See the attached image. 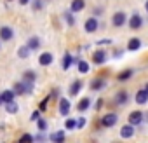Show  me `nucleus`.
Instances as JSON below:
<instances>
[{
  "instance_id": "32",
  "label": "nucleus",
  "mask_w": 148,
  "mask_h": 143,
  "mask_svg": "<svg viewBox=\"0 0 148 143\" xmlns=\"http://www.w3.org/2000/svg\"><path fill=\"white\" fill-rule=\"evenodd\" d=\"M37 122H38V129H40V131H45V127H47V122H45L44 119H38Z\"/></svg>"
},
{
  "instance_id": "10",
  "label": "nucleus",
  "mask_w": 148,
  "mask_h": 143,
  "mask_svg": "<svg viewBox=\"0 0 148 143\" xmlns=\"http://www.w3.org/2000/svg\"><path fill=\"white\" fill-rule=\"evenodd\" d=\"M138 105H145L146 101H148V91L146 89H141V91H138L136 93V100H134Z\"/></svg>"
},
{
  "instance_id": "28",
  "label": "nucleus",
  "mask_w": 148,
  "mask_h": 143,
  "mask_svg": "<svg viewBox=\"0 0 148 143\" xmlns=\"http://www.w3.org/2000/svg\"><path fill=\"white\" fill-rule=\"evenodd\" d=\"M64 19H66V23H68L70 26H73V25H75V19H73L71 12H64Z\"/></svg>"
},
{
  "instance_id": "30",
  "label": "nucleus",
  "mask_w": 148,
  "mask_h": 143,
  "mask_svg": "<svg viewBox=\"0 0 148 143\" xmlns=\"http://www.w3.org/2000/svg\"><path fill=\"white\" fill-rule=\"evenodd\" d=\"M44 7V0H33V9L35 11H40Z\"/></svg>"
},
{
  "instance_id": "6",
  "label": "nucleus",
  "mask_w": 148,
  "mask_h": 143,
  "mask_svg": "<svg viewBox=\"0 0 148 143\" xmlns=\"http://www.w3.org/2000/svg\"><path fill=\"white\" fill-rule=\"evenodd\" d=\"M105 61H106V52H105L103 49L94 51V54H92V63H96V65H103Z\"/></svg>"
},
{
  "instance_id": "20",
  "label": "nucleus",
  "mask_w": 148,
  "mask_h": 143,
  "mask_svg": "<svg viewBox=\"0 0 148 143\" xmlns=\"http://www.w3.org/2000/svg\"><path fill=\"white\" fill-rule=\"evenodd\" d=\"M51 141H54V143H63V141H64V131H58V133L51 134Z\"/></svg>"
},
{
  "instance_id": "15",
  "label": "nucleus",
  "mask_w": 148,
  "mask_h": 143,
  "mask_svg": "<svg viewBox=\"0 0 148 143\" xmlns=\"http://www.w3.org/2000/svg\"><path fill=\"white\" fill-rule=\"evenodd\" d=\"M82 86H84V84H82V80H75V82L71 84V87H70V94H71V96H77V94L80 93Z\"/></svg>"
},
{
  "instance_id": "21",
  "label": "nucleus",
  "mask_w": 148,
  "mask_h": 143,
  "mask_svg": "<svg viewBox=\"0 0 148 143\" xmlns=\"http://www.w3.org/2000/svg\"><path fill=\"white\" fill-rule=\"evenodd\" d=\"M14 96H16L14 91H4V93H2V100H4V103H11V101H14Z\"/></svg>"
},
{
  "instance_id": "39",
  "label": "nucleus",
  "mask_w": 148,
  "mask_h": 143,
  "mask_svg": "<svg viewBox=\"0 0 148 143\" xmlns=\"http://www.w3.org/2000/svg\"><path fill=\"white\" fill-rule=\"evenodd\" d=\"M4 103V100H2V94H0V105H2Z\"/></svg>"
},
{
  "instance_id": "11",
  "label": "nucleus",
  "mask_w": 148,
  "mask_h": 143,
  "mask_svg": "<svg viewBox=\"0 0 148 143\" xmlns=\"http://www.w3.org/2000/svg\"><path fill=\"white\" fill-rule=\"evenodd\" d=\"M84 7H86V0H71V6H70L71 12H80Z\"/></svg>"
},
{
  "instance_id": "37",
  "label": "nucleus",
  "mask_w": 148,
  "mask_h": 143,
  "mask_svg": "<svg viewBox=\"0 0 148 143\" xmlns=\"http://www.w3.org/2000/svg\"><path fill=\"white\" fill-rule=\"evenodd\" d=\"M28 2H30V0H19V4H21V6H26Z\"/></svg>"
},
{
  "instance_id": "26",
  "label": "nucleus",
  "mask_w": 148,
  "mask_h": 143,
  "mask_svg": "<svg viewBox=\"0 0 148 143\" xmlns=\"http://www.w3.org/2000/svg\"><path fill=\"white\" fill-rule=\"evenodd\" d=\"M71 63H73V58L66 52V54H64V58H63V68H64V70H66V68H70V65H71Z\"/></svg>"
},
{
  "instance_id": "8",
  "label": "nucleus",
  "mask_w": 148,
  "mask_h": 143,
  "mask_svg": "<svg viewBox=\"0 0 148 143\" xmlns=\"http://www.w3.org/2000/svg\"><path fill=\"white\" fill-rule=\"evenodd\" d=\"M12 35H14V32H12V28H9V26H2L0 28V38L2 40H11L12 38Z\"/></svg>"
},
{
  "instance_id": "38",
  "label": "nucleus",
  "mask_w": 148,
  "mask_h": 143,
  "mask_svg": "<svg viewBox=\"0 0 148 143\" xmlns=\"http://www.w3.org/2000/svg\"><path fill=\"white\" fill-rule=\"evenodd\" d=\"M145 9H146V12H148V0L145 2Z\"/></svg>"
},
{
  "instance_id": "19",
  "label": "nucleus",
  "mask_w": 148,
  "mask_h": 143,
  "mask_svg": "<svg viewBox=\"0 0 148 143\" xmlns=\"http://www.w3.org/2000/svg\"><path fill=\"white\" fill-rule=\"evenodd\" d=\"M89 107H91V100H89V98H82V100L79 101V105H77V110H79V112H86Z\"/></svg>"
},
{
  "instance_id": "12",
  "label": "nucleus",
  "mask_w": 148,
  "mask_h": 143,
  "mask_svg": "<svg viewBox=\"0 0 148 143\" xmlns=\"http://www.w3.org/2000/svg\"><path fill=\"white\" fill-rule=\"evenodd\" d=\"M59 113L61 115H68L70 113V101L66 98H61L59 100Z\"/></svg>"
},
{
  "instance_id": "14",
  "label": "nucleus",
  "mask_w": 148,
  "mask_h": 143,
  "mask_svg": "<svg viewBox=\"0 0 148 143\" xmlns=\"http://www.w3.org/2000/svg\"><path fill=\"white\" fill-rule=\"evenodd\" d=\"M105 79H101V77H98V79H94L92 82H91V89L92 91H99V89H103L105 87Z\"/></svg>"
},
{
  "instance_id": "3",
  "label": "nucleus",
  "mask_w": 148,
  "mask_h": 143,
  "mask_svg": "<svg viewBox=\"0 0 148 143\" xmlns=\"http://www.w3.org/2000/svg\"><path fill=\"white\" fill-rule=\"evenodd\" d=\"M143 120H145V112L134 110V112L129 113V124H132V126H139Z\"/></svg>"
},
{
  "instance_id": "31",
  "label": "nucleus",
  "mask_w": 148,
  "mask_h": 143,
  "mask_svg": "<svg viewBox=\"0 0 148 143\" xmlns=\"http://www.w3.org/2000/svg\"><path fill=\"white\" fill-rule=\"evenodd\" d=\"M96 44H98V45H110V44H113V40H110V38H103V40H98Z\"/></svg>"
},
{
  "instance_id": "17",
  "label": "nucleus",
  "mask_w": 148,
  "mask_h": 143,
  "mask_svg": "<svg viewBox=\"0 0 148 143\" xmlns=\"http://www.w3.org/2000/svg\"><path fill=\"white\" fill-rule=\"evenodd\" d=\"M139 47H141V40L136 38V37H132V38L127 42V49H129V51H138Z\"/></svg>"
},
{
  "instance_id": "35",
  "label": "nucleus",
  "mask_w": 148,
  "mask_h": 143,
  "mask_svg": "<svg viewBox=\"0 0 148 143\" xmlns=\"http://www.w3.org/2000/svg\"><path fill=\"white\" fill-rule=\"evenodd\" d=\"M38 119H40V110H35L32 115V120H38Z\"/></svg>"
},
{
  "instance_id": "27",
  "label": "nucleus",
  "mask_w": 148,
  "mask_h": 143,
  "mask_svg": "<svg viewBox=\"0 0 148 143\" xmlns=\"http://www.w3.org/2000/svg\"><path fill=\"white\" fill-rule=\"evenodd\" d=\"M19 141H21V143H33V136L26 133V134H23V136H21V140H19Z\"/></svg>"
},
{
  "instance_id": "34",
  "label": "nucleus",
  "mask_w": 148,
  "mask_h": 143,
  "mask_svg": "<svg viewBox=\"0 0 148 143\" xmlns=\"http://www.w3.org/2000/svg\"><path fill=\"white\" fill-rule=\"evenodd\" d=\"M84 126H86V119H84V117H80V119L77 120V127H79V129H82Z\"/></svg>"
},
{
  "instance_id": "29",
  "label": "nucleus",
  "mask_w": 148,
  "mask_h": 143,
  "mask_svg": "<svg viewBox=\"0 0 148 143\" xmlns=\"http://www.w3.org/2000/svg\"><path fill=\"white\" fill-rule=\"evenodd\" d=\"M64 126H66V129H75V127H77V120H73V119H68Z\"/></svg>"
},
{
  "instance_id": "5",
  "label": "nucleus",
  "mask_w": 148,
  "mask_h": 143,
  "mask_svg": "<svg viewBox=\"0 0 148 143\" xmlns=\"http://www.w3.org/2000/svg\"><path fill=\"white\" fill-rule=\"evenodd\" d=\"M98 28H99V23H98L96 18H89V19H86V23H84V30H86L87 33H94V32H98Z\"/></svg>"
},
{
  "instance_id": "16",
  "label": "nucleus",
  "mask_w": 148,
  "mask_h": 143,
  "mask_svg": "<svg viewBox=\"0 0 148 143\" xmlns=\"http://www.w3.org/2000/svg\"><path fill=\"white\" fill-rule=\"evenodd\" d=\"M35 79H37V74H35V72H32V70H28V72H25V74H23V82L33 84Z\"/></svg>"
},
{
  "instance_id": "24",
  "label": "nucleus",
  "mask_w": 148,
  "mask_h": 143,
  "mask_svg": "<svg viewBox=\"0 0 148 143\" xmlns=\"http://www.w3.org/2000/svg\"><path fill=\"white\" fill-rule=\"evenodd\" d=\"M5 110H7V113H16V112H18V105H16V101L5 103Z\"/></svg>"
},
{
  "instance_id": "4",
  "label": "nucleus",
  "mask_w": 148,
  "mask_h": 143,
  "mask_svg": "<svg viewBox=\"0 0 148 143\" xmlns=\"http://www.w3.org/2000/svg\"><path fill=\"white\" fill-rule=\"evenodd\" d=\"M143 26V18L138 14V12H134L131 18H129V28L131 30H139Z\"/></svg>"
},
{
  "instance_id": "23",
  "label": "nucleus",
  "mask_w": 148,
  "mask_h": 143,
  "mask_svg": "<svg viewBox=\"0 0 148 143\" xmlns=\"http://www.w3.org/2000/svg\"><path fill=\"white\" fill-rule=\"evenodd\" d=\"M28 47H30V49H38V47H40V40H38L37 37H32V38L28 40Z\"/></svg>"
},
{
  "instance_id": "1",
  "label": "nucleus",
  "mask_w": 148,
  "mask_h": 143,
  "mask_svg": "<svg viewBox=\"0 0 148 143\" xmlns=\"http://www.w3.org/2000/svg\"><path fill=\"white\" fill-rule=\"evenodd\" d=\"M117 120H119V115L112 112V113H105V115L101 117L99 124H101L103 127H113V126L117 124Z\"/></svg>"
},
{
  "instance_id": "40",
  "label": "nucleus",
  "mask_w": 148,
  "mask_h": 143,
  "mask_svg": "<svg viewBox=\"0 0 148 143\" xmlns=\"http://www.w3.org/2000/svg\"><path fill=\"white\" fill-rule=\"evenodd\" d=\"M145 89H146V91H148V84H146V87H145Z\"/></svg>"
},
{
  "instance_id": "7",
  "label": "nucleus",
  "mask_w": 148,
  "mask_h": 143,
  "mask_svg": "<svg viewBox=\"0 0 148 143\" xmlns=\"http://www.w3.org/2000/svg\"><path fill=\"white\" fill-rule=\"evenodd\" d=\"M132 134H134V126H132V124H125V126L120 129V136H122L124 140L132 138Z\"/></svg>"
},
{
  "instance_id": "25",
  "label": "nucleus",
  "mask_w": 148,
  "mask_h": 143,
  "mask_svg": "<svg viewBox=\"0 0 148 143\" xmlns=\"http://www.w3.org/2000/svg\"><path fill=\"white\" fill-rule=\"evenodd\" d=\"M30 51H32V49H30L28 45H25V47H19V51H18V54H19V58H23V59H25V58H28V54H30Z\"/></svg>"
},
{
  "instance_id": "18",
  "label": "nucleus",
  "mask_w": 148,
  "mask_h": 143,
  "mask_svg": "<svg viewBox=\"0 0 148 143\" xmlns=\"http://www.w3.org/2000/svg\"><path fill=\"white\" fill-rule=\"evenodd\" d=\"M132 74H134V70H131V68H127V70H124V72H120V74L117 75V79H119L120 82H124V80H127V79H131V77H132Z\"/></svg>"
},
{
  "instance_id": "13",
  "label": "nucleus",
  "mask_w": 148,
  "mask_h": 143,
  "mask_svg": "<svg viewBox=\"0 0 148 143\" xmlns=\"http://www.w3.org/2000/svg\"><path fill=\"white\" fill-rule=\"evenodd\" d=\"M52 59H54V58H52V54H51V52H42V54H40V58H38V63H40L42 66H47V65H51V63H52Z\"/></svg>"
},
{
  "instance_id": "2",
  "label": "nucleus",
  "mask_w": 148,
  "mask_h": 143,
  "mask_svg": "<svg viewBox=\"0 0 148 143\" xmlns=\"http://www.w3.org/2000/svg\"><path fill=\"white\" fill-rule=\"evenodd\" d=\"M125 21H127V16H125V12H122V11L115 12V14H113V18H112V25H113L115 28L124 26V25H125Z\"/></svg>"
},
{
  "instance_id": "41",
  "label": "nucleus",
  "mask_w": 148,
  "mask_h": 143,
  "mask_svg": "<svg viewBox=\"0 0 148 143\" xmlns=\"http://www.w3.org/2000/svg\"><path fill=\"white\" fill-rule=\"evenodd\" d=\"M18 143H21V141H18Z\"/></svg>"
},
{
  "instance_id": "33",
  "label": "nucleus",
  "mask_w": 148,
  "mask_h": 143,
  "mask_svg": "<svg viewBox=\"0 0 148 143\" xmlns=\"http://www.w3.org/2000/svg\"><path fill=\"white\" fill-rule=\"evenodd\" d=\"M49 100H51V96H47V98H44V100H42V103H40V110H45V108H47Z\"/></svg>"
},
{
  "instance_id": "22",
  "label": "nucleus",
  "mask_w": 148,
  "mask_h": 143,
  "mask_svg": "<svg viewBox=\"0 0 148 143\" xmlns=\"http://www.w3.org/2000/svg\"><path fill=\"white\" fill-rule=\"evenodd\" d=\"M77 66H79V72H80V74H87V72H89V63L84 61V59H80V61L77 63Z\"/></svg>"
},
{
  "instance_id": "9",
  "label": "nucleus",
  "mask_w": 148,
  "mask_h": 143,
  "mask_svg": "<svg viewBox=\"0 0 148 143\" xmlns=\"http://www.w3.org/2000/svg\"><path fill=\"white\" fill-rule=\"evenodd\" d=\"M127 100H129V93H127V91H119V93L115 94V103H117V105H125Z\"/></svg>"
},
{
  "instance_id": "36",
  "label": "nucleus",
  "mask_w": 148,
  "mask_h": 143,
  "mask_svg": "<svg viewBox=\"0 0 148 143\" xmlns=\"http://www.w3.org/2000/svg\"><path fill=\"white\" fill-rule=\"evenodd\" d=\"M101 107H103V100H98V101H96V110H99Z\"/></svg>"
}]
</instances>
